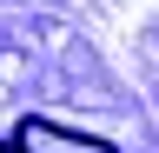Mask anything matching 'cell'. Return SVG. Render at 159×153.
Listing matches in <instances>:
<instances>
[{"mask_svg": "<svg viewBox=\"0 0 159 153\" xmlns=\"http://www.w3.org/2000/svg\"><path fill=\"white\" fill-rule=\"evenodd\" d=\"M13 153H119V146L93 140V133H66V127L40 120V113H20V127H13Z\"/></svg>", "mask_w": 159, "mask_h": 153, "instance_id": "cell-1", "label": "cell"}, {"mask_svg": "<svg viewBox=\"0 0 159 153\" xmlns=\"http://www.w3.org/2000/svg\"><path fill=\"white\" fill-rule=\"evenodd\" d=\"M0 153H7V146H0Z\"/></svg>", "mask_w": 159, "mask_h": 153, "instance_id": "cell-2", "label": "cell"}]
</instances>
